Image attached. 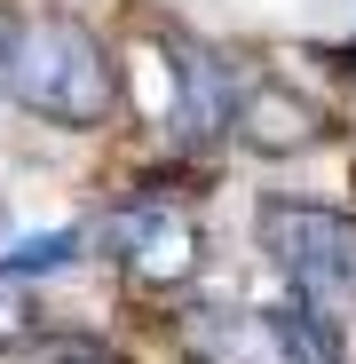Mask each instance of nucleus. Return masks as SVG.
I'll list each match as a JSON object with an SVG mask.
<instances>
[{
	"instance_id": "f257e3e1",
	"label": "nucleus",
	"mask_w": 356,
	"mask_h": 364,
	"mask_svg": "<svg viewBox=\"0 0 356 364\" xmlns=\"http://www.w3.org/2000/svg\"><path fill=\"white\" fill-rule=\"evenodd\" d=\"M0 95L55 127H103L119 111V64L80 16H24L0 0Z\"/></svg>"
},
{
	"instance_id": "f03ea898",
	"label": "nucleus",
	"mask_w": 356,
	"mask_h": 364,
	"mask_svg": "<svg viewBox=\"0 0 356 364\" xmlns=\"http://www.w3.org/2000/svg\"><path fill=\"white\" fill-rule=\"evenodd\" d=\"M254 230H261V254H269V269L285 277L293 301H317L333 317L356 309V214L348 206L261 198Z\"/></svg>"
},
{
	"instance_id": "7ed1b4c3",
	"label": "nucleus",
	"mask_w": 356,
	"mask_h": 364,
	"mask_svg": "<svg viewBox=\"0 0 356 364\" xmlns=\"http://www.w3.org/2000/svg\"><path fill=\"white\" fill-rule=\"evenodd\" d=\"M103 254L127 269V285L143 293H174V285H190L198 262H206V230L183 198H127V206H111L103 214Z\"/></svg>"
},
{
	"instance_id": "20e7f679",
	"label": "nucleus",
	"mask_w": 356,
	"mask_h": 364,
	"mask_svg": "<svg viewBox=\"0 0 356 364\" xmlns=\"http://www.w3.org/2000/svg\"><path fill=\"white\" fill-rule=\"evenodd\" d=\"M166 55H174V111H166V127L183 143H222L237 127V103H246L237 64L222 48H206V40H166Z\"/></svg>"
},
{
	"instance_id": "39448f33",
	"label": "nucleus",
	"mask_w": 356,
	"mask_h": 364,
	"mask_svg": "<svg viewBox=\"0 0 356 364\" xmlns=\"http://www.w3.org/2000/svg\"><path fill=\"white\" fill-rule=\"evenodd\" d=\"M237 135H246L261 159H293V151L325 143V111L309 95H293V87H246V103H237Z\"/></svg>"
},
{
	"instance_id": "423d86ee",
	"label": "nucleus",
	"mask_w": 356,
	"mask_h": 364,
	"mask_svg": "<svg viewBox=\"0 0 356 364\" xmlns=\"http://www.w3.org/2000/svg\"><path fill=\"white\" fill-rule=\"evenodd\" d=\"M183 341L198 364H285L269 317H246V309H190Z\"/></svg>"
},
{
	"instance_id": "0eeeda50",
	"label": "nucleus",
	"mask_w": 356,
	"mask_h": 364,
	"mask_svg": "<svg viewBox=\"0 0 356 364\" xmlns=\"http://www.w3.org/2000/svg\"><path fill=\"white\" fill-rule=\"evenodd\" d=\"M269 333H277V348H285V364H348L340 356V317L333 309H317V301H277L269 309Z\"/></svg>"
},
{
	"instance_id": "6e6552de",
	"label": "nucleus",
	"mask_w": 356,
	"mask_h": 364,
	"mask_svg": "<svg viewBox=\"0 0 356 364\" xmlns=\"http://www.w3.org/2000/svg\"><path fill=\"white\" fill-rule=\"evenodd\" d=\"M80 254V230H40V237H24L16 254H0V277H48V269H64Z\"/></svg>"
},
{
	"instance_id": "1a4fd4ad",
	"label": "nucleus",
	"mask_w": 356,
	"mask_h": 364,
	"mask_svg": "<svg viewBox=\"0 0 356 364\" xmlns=\"http://www.w3.org/2000/svg\"><path fill=\"white\" fill-rule=\"evenodd\" d=\"M24 325H32V301H16V277H0V348L24 341Z\"/></svg>"
},
{
	"instance_id": "9d476101",
	"label": "nucleus",
	"mask_w": 356,
	"mask_h": 364,
	"mask_svg": "<svg viewBox=\"0 0 356 364\" xmlns=\"http://www.w3.org/2000/svg\"><path fill=\"white\" fill-rule=\"evenodd\" d=\"M340 64H348V72H356V40H348V55H340Z\"/></svg>"
},
{
	"instance_id": "9b49d317",
	"label": "nucleus",
	"mask_w": 356,
	"mask_h": 364,
	"mask_svg": "<svg viewBox=\"0 0 356 364\" xmlns=\"http://www.w3.org/2000/svg\"><path fill=\"white\" fill-rule=\"evenodd\" d=\"M0 230H9V206H0Z\"/></svg>"
}]
</instances>
